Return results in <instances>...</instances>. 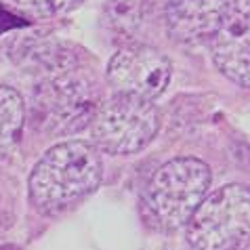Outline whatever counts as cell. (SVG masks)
Listing matches in <instances>:
<instances>
[{"instance_id": "cell-4", "label": "cell", "mask_w": 250, "mask_h": 250, "mask_svg": "<svg viewBox=\"0 0 250 250\" xmlns=\"http://www.w3.org/2000/svg\"><path fill=\"white\" fill-rule=\"evenodd\" d=\"M193 250H246L250 246V187L229 183L202 200L185 225Z\"/></svg>"}, {"instance_id": "cell-13", "label": "cell", "mask_w": 250, "mask_h": 250, "mask_svg": "<svg viewBox=\"0 0 250 250\" xmlns=\"http://www.w3.org/2000/svg\"><path fill=\"white\" fill-rule=\"evenodd\" d=\"M0 250H17L15 246H0Z\"/></svg>"}, {"instance_id": "cell-2", "label": "cell", "mask_w": 250, "mask_h": 250, "mask_svg": "<svg viewBox=\"0 0 250 250\" xmlns=\"http://www.w3.org/2000/svg\"><path fill=\"white\" fill-rule=\"evenodd\" d=\"M101 101L99 80L82 61L38 76L25 112L38 133L67 137L91 124Z\"/></svg>"}, {"instance_id": "cell-7", "label": "cell", "mask_w": 250, "mask_h": 250, "mask_svg": "<svg viewBox=\"0 0 250 250\" xmlns=\"http://www.w3.org/2000/svg\"><path fill=\"white\" fill-rule=\"evenodd\" d=\"M217 69L242 88H250V0H235L233 9L210 38Z\"/></svg>"}, {"instance_id": "cell-6", "label": "cell", "mask_w": 250, "mask_h": 250, "mask_svg": "<svg viewBox=\"0 0 250 250\" xmlns=\"http://www.w3.org/2000/svg\"><path fill=\"white\" fill-rule=\"evenodd\" d=\"M105 76L116 93L154 101L168 86L172 63L158 48L130 42L112 55Z\"/></svg>"}, {"instance_id": "cell-1", "label": "cell", "mask_w": 250, "mask_h": 250, "mask_svg": "<svg viewBox=\"0 0 250 250\" xmlns=\"http://www.w3.org/2000/svg\"><path fill=\"white\" fill-rule=\"evenodd\" d=\"M101 151L88 141H63L46 149L27 179V198L42 217H59L97 189Z\"/></svg>"}, {"instance_id": "cell-10", "label": "cell", "mask_w": 250, "mask_h": 250, "mask_svg": "<svg viewBox=\"0 0 250 250\" xmlns=\"http://www.w3.org/2000/svg\"><path fill=\"white\" fill-rule=\"evenodd\" d=\"M25 103L15 88L0 84V160L11 156L21 141Z\"/></svg>"}, {"instance_id": "cell-3", "label": "cell", "mask_w": 250, "mask_h": 250, "mask_svg": "<svg viewBox=\"0 0 250 250\" xmlns=\"http://www.w3.org/2000/svg\"><path fill=\"white\" fill-rule=\"evenodd\" d=\"M212 172L198 158H172L151 175L141 193V219L156 231H177L187 225L208 196Z\"/></svg>"}, {"instance_id": "cell-8", "label": "cell", "mask_w": 250, "mask_h": 250, "mask_svg": "<svg viewBox=\"0 0 250 250\" xmlns=\"http://www.w3.org/2000/svg\"><path fill=\"white\" fill-rule=\"evenodd\" d=\"M235 0H166L164 23L175 42L202 44L214 36Z\"/></svg>"}, {"instance_id": "cell-12", "label": "cell", "mask_w": 250, "mask_h": 250, "mask_svg": "<svg viewBox=\"0 0 250 250\" xmlns=\"http://www.w3.org/2000/svg\"><path fill=\"white\" fill-rule=\"evenodd\" d=\"M21 13L36 19H53L76 11L86 0H11Z\"/></svg>"}, {"instance_id": "cell-11", "label": "cell", "mask_w": 250, "mask_h": 250, "mask_svg": "<svg viewBox=\"0 0 250 250\" xmlns=\"http://www.w3.org/2000/svg\"><path fill=\"white\" fill-rule=\"evenodd\" d=\"M103 25L114 38L130 44L128 40L139 32L143 23V11L139 0H109L103 9Z\"/></svg>"}, {"instance_id": "cell-5", "label": "cell", "mask_w": 250, "mask_h": 250, "mask_svg": "<svg viewBox=\"0 0 250 250\" xmlns=\"http://www.w3.org/2000/svg\"><path fill=\"white\" fill-rule=\"evenodd\" d=\"M93 145L109 156H130L145 149L160 130L154 101L116 93L103 99L91 124Z\"/></svg>"}, {"instance_id": "cell-9", "label": "cell", "mask_w": 250, "mask_h": 250, "mask_svg": "<svg viewBox=\"0 0 250 250\" xmlns=\"http://www.w3.org/2000/svg\"><path fill=\"white\" fill-rule=\"evenodd\" d=\"M11 51L15 63L34 76L88 61V51L82 46L55 36H38V34L17 40Z\"/></svg>"}]
</instances>
